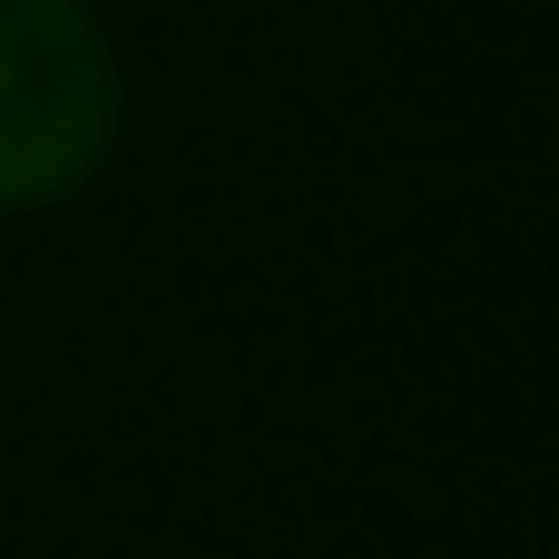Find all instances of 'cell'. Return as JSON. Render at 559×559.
<instances>
[{
  "instance_id": "1",
  "label": "cell",
  "mask_w": 559,
  "mask_h": 559,
  "mask_svg": "<svg viewBox=\"0 0 559 559\" xmlns=\"http://www.w3.org/2000/svg\"><path fill=\"white\" fill-rule=\"evenodd\" d=\"M118 128V69L79 0H0V206L69 197Z\"/></svg>"
}]
</instances>
